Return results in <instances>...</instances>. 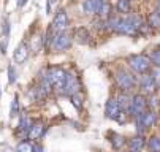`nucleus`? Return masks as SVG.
Returning <instances> with one entry per match:
<instances>
[{
	"instance_id": "9d476101",
	"label": "nucleus",
	"mask_w": 160,
	"mask_h": 152,
	"mask_svg": "<svg viewBox=\"0 0 160 152\" xmlns=\"http://www.w3.org/2000/svg\"><path fill=\"white\" fill-rule=\"evenodd\" d=\"M13 57H14V62L16 63H22V62L27 60V57H29V46H27L26 41H21L19 45L16 46Z\"/></svg>"
},
{
	"instance_id": "ddd939ff",
	"label": "nucleus",
	"mask_w": 160,
	"mask_h": 152,
	"mask_svg": "<svg viewBox=\"0 0 160 152\" xmlns=\"http://www.w3.org/2000/svg\"><path fill=\"white\" fill-rule=\"evenodd\" d=\"M144 144H146V141H144V136L143 135L135 136L128 143V152H141L143 147H144Z\"/></svg>"
},
{
	"instance_id": "c85d7f7f",
	"label": "nucleus",
	"mask_w": 160,
	"mask_h": 152,
	"mask_svg": "<svg viewBox=\"0 0 160 152\" xmlns=\"http://www.w3.org/2000/svg\"><path fill=\"white\" fill-rule=\"evenodd\" d=\"M8 75H10V82H14L16 81V71L13 67H8Z\"/></svg>"
},
{
	"instance_id": "4468645a",
	"label": "nucleus",
	"mask_w": 160,
	"mask_h": 152,
	"mask_svg": "<svg viewBox=\"0 0 160 152\" xmlns=\"http://www.w3.org/2000/svg\"><path fill=\"white\" fill-rule=\"evenodd\" d=\"M73 38L78 43H81V45H86V43L89 41V38H90V35H89V32H87L86 27H78L75 30V33H73Z\"/></svg>"
},
{
	"instance_id": "6ab92c4d",
	"label": "nucleus",
	"mask_w": 160,
	"mask_h": 152,
	"mask_svg": "<svg viewBox=\"0 0 160 152\" xmlns=\"http://www.w3.org/2000/svg\"><path fill=\"white\" fill-rule=\"evenodd\" d=\"M149 150L151 152H160V138L158 136H152L149 140Z\"/></svg>"
},
{
	"instance_id": "dca6fc26",
	"label": "nucleus",
	"mask_w": 160,
	"mask_h": 152,
	"mask_svg": "<svg viewBox=\"0 0 160 152\" xmlns=\"http://www.w3.org/2000/svg\"><path fill=\"white\" fill-rule=\"evenodd\" d=\"M118 103H119V106H121V110L127 113V111H128V106H130V97H128L127 94H121L119 98H118Z\"/></svg>"
},
{
	"instance_id": "f257e3e1",
	"label": "nucleus",
	"mask_w": 160,
	"mask_h": 152,
	"mask_svg": "<svg viewBox=\"0 0 160 152\" xmlns=\"http://www.w3.org/2000/svg\"><path fill=\"white\" fill-rule=\"evenodd\" d=\"M46 75H48V79H49V84H51V89H54L56 92H62L63 86H65L67 73L60 67H51L46 71Z\"/></svg>"
},
{
	"instance_id": "9b49d317",
	"label": "nucleus",
	"mask_w": 160,
	"mask_h": 152,
	"mask_svg": "<svg viewBox=\"0 0 160 152\" xmlns=\"http://www.w3.org/2000/svg\"><path fill=\"white\" fill-rule=\"evenodd\" d=\"M140 86H141V89H143L146 94H154V92H155V87H157V84H155L152 75H148V73L143 75V78H141V81H140Z\"/></svg>"
},
{
	"instance_id": "b1692460",
	"label": "nucleus",
	"mask_w": 160,
	"mask_h": 152,
	"mask_svg": "<svg viewBox=\"0 0 160 152\" xmlns=\"http://www.w3.org/2000/svg\"><path fill=\"white\" fill-rule=\"evenodd\" d=\"M149 59H151V62H152V63H155L157 67H160V49H155V51L151 54V57H149Z\"/></svg>"
},
{
	"instance_id": "f8f14e48",
	"label": "nucleus",
	"mask_w": 160,
	"mask_h": 152,
	"mask_svg": "<svg viewBox=\"0 0 160 152\" xmlns=\"http://www.w3.org/2000/svg\"><path fill=\"white\" fill-rule=\"evenodd\" d=\"M102 3H103V0H84L82 10L87 14H97L100 7H102Z\"/></svg>"
},
{
	"instance_id": "a211bd4d",
	"label": "nucleus",
	"mask_w": 160,
	"mask_h": 152,
	"mask_svg": "<svg viewBox=\"0 0 160 152\" xmlns=\"http://www.w3.org/2000/svg\"><path fill=\"white\" fill-rule=\"evenodd\" d=\"M111 144H112V147H114V149H121V147L125 144L124 136H121V135H116V133H114V135H112V140H111Z\"/></svg>"
},
{
	"instance_id": "6e6552de",
	"label": "nucleus",
	"mask_w": 160,
	"mask_h": 152,
	"mask_svg": "<svg viewBox=\"0 0 160 152\" xmlns=\"http://www.w3.org/2000/svg\"><path fill=\"white\" fill-rule=\"evenodd\" d=\"M67 95H73V94H78L79 92V82L76 79L75 75L72 73H67V78H65V86H63V91Z\"/></svg>"
},
{
	"instance_id": "393cba45",
	"label": "nucleus",
	"mask_w": 160,
	"mask_h": 152,
	"mask_svg": "<svg viewBox=\"0 0 160 152\" xmlns=\"http://www.w3.org/2000/svg\"><path fill=\"white\" fill-rule=\"evenodd\" d=\"M148 105L152 108V113H155V110H158V108H160V100H158L157 97H152L151 101H149Z\"/></svg>"
},
{
	"instance_id": "39448f33",
	"label": "nucleus",
	"mask_w": 160,
	"mask_h": 152,
	"mask_svg": "<svg viewBox=\"0 0 160 152\" xmlns=\"http://www.w3.org/2000/svg\"><path fill=\"white\" fill-rule=\"evenodd\" d=\"M157 122V114L152 111H144L143 114L136 116V125H138V133H141L144 128L152 127Z\"/></svg>"
},
{
	"instance_id": "cd10ccee",
	"label": "nucleus",
	"mask_w": 160,
	"mask_h": 152,
	"mask_svg": "<svg viewBox=\"0 0 160 152\" xmlns=\"http://www.w3.org/2000/svg\"><path fill=\"white\" fill-rule=\"evenodd\" d=\"M70 97H72L73 105H75L76 108H81V97H79L78 94H73V95H70Z\"/></svg>"
},
{
	"instance_id": "5701e85b",
	"label": "nucleus",
	"mask_w": 160,
	"mask_h": 152,
	"mask_svg": "<svg viewBox=\"0 0 160 152\" xmlns=\"http://www.w3.org/2000/svg\"><path fill=\"white\" fill-rule=\"evenodd\" d=\"M19 127H21V130H24V132H29V128L32 127L30 119H29V117H22V119L19 120Z\"/></svg>"
},
{
	"instance_id": "bb28decb",
	"label": "nucleus",
	"mask_w": 160,
	"mask_h": 152,
	"mask_svg": "<svg viewBox=\"0 0 160 152\" xmlns=\"http://www.w3.org/2000/svg\"><path fill=\"white\" fill-rule=\"evenodd\" d=\"M18 110H19V101H18V97H14L13 105H11V116H16Z\"/></svg>"
},
{
	"instance_id": "f03ea898",
	"label": "nucleus",
	"mask_w": 160,
	"mask_h": 152,
	"mask_svg": "<svg viewBox=\"0 0 160 152\" xmlns=\"http://www.w3.org/2000/svg\"><path fill=\"white\" fill-rule=\"evenodd\" d=\"M128 65H130V68L133 71L140 73V75H144L151 68V59L144 54H135V56L128 57Z\"/></svg>"
},
{
	"instance_id": "c756f323",
	"label": "nucleus",
	"mask_w": 160,
	"mask_h": 152,
	"mask_svg": "<svg viewBox=\"0 0 160 152\" xmlns=\"http://www.w3.org/2000/svg\"><path fill=\"white\" fill-rule=\"evenodd\" d=\"M27 2H29V0H21V2H18V7H24Z\"/></svg>"
},
{
	"instance_id": "1a4fd4ad",
	"label": "nucleus",
	"mask_w": 160,
	"mask_h": 152,
	"mask_svg": "<svg viewBox=\"0 0 160 152\" xmlns=\"http://www.w3.org/2000/svg\"><path fill=\"white\" fill-rule=\"evenodd\" d=\"M121 106H119V103H118V100H114V98H111V100H108L106 101V106H105V116L108 117V119H114L116 120V117L121 114Z\"/></svg>"
},
{
	"instance_id": "0eeeda50",
	"label": "nucleus",
	"mask_w": 160,
	"mask_h": 152,
	"mask_svg": "<svg viewBox=\"0 0 160 152\" xmlns=\"http://www.w3.org/2000/svg\"><path fill=\"white\" fill-rule=\"evenodd\" d=\"M67 24H68L67 13H65V11H59V13L54 16V21H52V24H51V32H52L54 35H56V33H60V32H65Z\"/></svg>"
},
{
	"instance_id": "412c9836",
	"label": "nucleus",
	"mask_w": 160,
	"mask_h": 152,
	"mask_svg": "<svg viewBox=\"0 0 160 152\" xmlns=\"http://www.w3.org/2000/svg\"><path fill=\"white\" fill-rule=\"evenodd\" d=\"M118 10L121 13H128L130 11V0H118Z\"/></svg>"
},
{
	"instance_id": "2eb2a0df",
	"label": "nucleus",
	"mask_w": 160,
	"mask_h": 152,
	"mask_svg": "<svg viewBox=\"0 0 160 152\" xmlns=\"http://www.w3.org/2000/svg\"><path fill=\"white\" fill-rule=\"evenodd\" d=\"M29 138L30 140H37V138H40L41 136V133H43V124L41 122H37V124H33L30 128H29Z\"/></svg>"
},
{
	"instance_id": "7ed1b4c3",
	"label": "nucleus",
	"mask_w": 160,
	"mask_h": 152,
	"mask_svg": "<svg viewBox=\"0 0 160 152\" xmlns=\"http://www.w3.org/2000/svg\"><path fill=\"white\" fill-rule=\"evenodd\" d=\"M146 106H148V100H146L144 95H141V94L133 95L130 98V106H128L127 114L136 117V116H140V114H143L146 111Z\"/></svg>"
},
{
	"instance_id": "a878e982",
	"label": "nucleus",
	"mask_w": 160,
	"mask_h": 152,
	"mask_svg": "<svg viewBox=\"0 0 160 152\" xmlns=\"http://www.w3.org/2000/svg\"><path fill=\"white\" fill-rule=\"evenodd\" d=\"M152 78H154V81H155V84H157V87H160V67H157V68L152 71Z\"/></svg>"
},
{
	"instance_id": "f3484780",
	"label": "nucleus",
	"mask_w": 160,
	"mask_h": 152,
	"mask_svg": "<svg viewBox=\"0 0 160 152\" xmlns=\"http://www.w3.org/2000/svg\"><path fill=\"white\" fill-rule=\"evenodd\" d=\"M109 11H111V7H109V3L103 2L97 14H98V16H100L102 19H108V17H109Z\"/></svg>"
},
{
	"instance_id": "aec40b11",
	"label": "nucleus",
	"mask_w": 160,
	"mask_h": 152,
	"mask_svg": "<svg viewBox=\"0 0 160 152\" xmlns=\"http://www.w3.org/2000/svg\"><path fill=\"white\" fill-rule=\"evenodd\" d=\"M18 152H33V144L29 141H22L18 144Z\"/></svg>"
},
{
	"instance_id": "423d86ee",
	"label": "nucleus",
	"mask_w": 160,
	"mask_h": 152,
	"mask_svg": "<svg viewBox=\"0 0 160 152\" xmlns=\"http://www.w3.org/2000/svg\"><path fill=\"white\" fill-rule=\"evenodd\" d=\"M116 81H118L119 87H121L124 92H127V91L133 89V87H135V84H136L135 78H133L128 71H125V70H119V71H118Z\"/></svg>"
},
{
	"instance_id": "20e7f679",
	"label": "nucleus",
	"mask_w": 160,
	"mask_h": 152,
	"mask_svg": "<svg viewBox=\"0 0 160 152\" xmlns=\"http://www.w3.org/2000/svg\"><path fill=\"white\" fill-rule=\"evenodd\" d=\"M70 45H72L70 33L60 32V33H56L54 35L52 43H51V48H52V51H65V49L70 48Z\"/></svg>"
},
{
	"instance_id": "4be33fe9",
	"label": "nucleus",
	"mask_w": 160,
	"mask_h": 152,
	"mask_svg": "<svg viewBox=\"0 0 160 152\" xmlns=\"http://www.w3.org/2000/svg\"><path fill=\"white\" fill-rule=\"evenodd\" d=\"M149 24H151V27H160V14L157 11H154L149 16Z\"/></svg>"
}]
</instances>
